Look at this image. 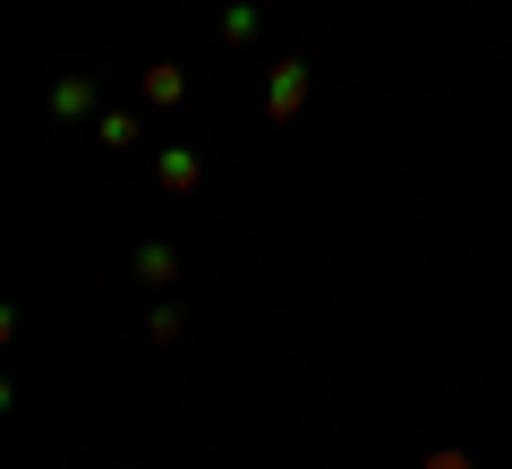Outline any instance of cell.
Instances as JSON below:
<instances>
[{
  "label": "cell",
  "mask_w": 512,
  "mask_h": 469,
  "mask_svg": "<svg viewBox=\"0 0 512 469\" xmlns=\"http://www.w3.org/2000/svg\"><path fill=\"white\" fill-rule=\"evenodd\" d=\"M299 103H308V60H282V69H274V94H265V111H274V120H291Z\"/></svg>",
  "instance_id": "6da1fadb"
},
{
  "label": "cell",
  "mask_w": 512,
  "mask_h": 469,
  "mask_svg": "<svg viewBox=\"0 0 512 469\" xmlns=\"http://www.w3.org/2000/svg\"><path fill=\"white\" fill-rule=\"evenodd\" d=\"M180 94H188V69L154 60V69H146V103H180Z\"/></svg>",
  "instance_id": "7a4b0ae2"
},
{
  "label": "cell",
  "mask_w": 512,
  "mask_h": 469,
  "mask_svg": "<svg viewBox=\"0 0 512 469\" xmlns=\"http://www.w3.org/2000/svg\"><path fill=\"white\" fill-rule=\"evenodd\" d=\"M52 111H60V120H86V111H94V86H86V77H69V86H52Z\"/></svg>",
  "instance_id": "3957f363"
},
{
  "label": "cell",
  "mask_w": 512,
  "mask_h": 469,
  "mask_svg": "<svg viewBox=\"0 0 512 469\" xmlns=\"http://www.w3.org/2000/svg\"><path fill=\"white\" fill-rule=\"evenodd\" d=\"M171 273H180V256H171L163 239H154V248H137V282H171Z\"/></svg>",
  "instance_id": "277c9868"
},
{
  "label": "cell",
  "mask_w": 512,
  "mask_h": 469,
  "mask_svg": "<svg viewBox=\"0 0 512 469\" xmlns=\"http://www.w3.org/2000/svg\"><path fill=\"white\" fill-rule=\"evenodd\" d=\"M197 180H205V163H197V154H163V188H180V197H188Z\"/></svg>",
  "instance_id": "5b68a950"
},
{
  "label": "cell",
  "mask_w": 512,
  "mask_h": 469,
  "mask_svg": "<svg viewBox=\"0 0 512 469\" xmlns=\"http://www.w3.org/2000/svg\"><path fill=\"white\" fill-rule=\"evenodd\" d=\"M94 137L120 154V145H137V120H128V111H103V120H94Z\"/></svg>",
  "instance_id": "8992f818"
},
{
  "label": "cell",
  "mask_w": 512,
  "mask_h": 469,
  "mask_svg": "<svg viewBox=\"0 0 512 469\" xmlns=\"http://www.w3.org/2000/svg\"><path fill=\"white\" fill-rule=\"evenodd\" d=\"M427 469H478L470 452H427Z\"/></svg>",
  "instance_id": "52a82bcc"
}]
</instances>
